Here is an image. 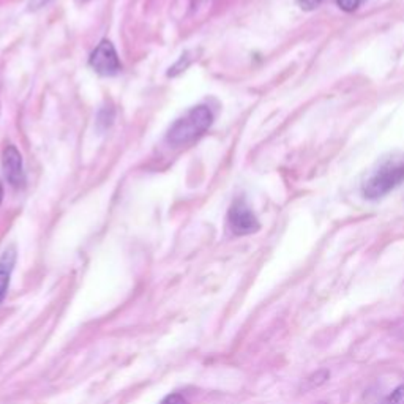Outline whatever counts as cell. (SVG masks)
Masks as SVG:
<instances>
[{
	"label": "cell",
	"mask_w": 404,
	"mask_h": 404,
	"mask_svg": "<svg viewBox=\"0 0 404 404\" xmlns=\"http://www.w3.org/2000/svg\"><path fill=\"white\" fill-rule=\"evenodd\" d=\"M15 262H16V249L10 247L8 249H5L2 258H0V304H2V300L6 296V291H8Z\"/></svg>",
	"instance_id": "obj_6"
},
{
	"label": "cell",
	"mask_w": 404,
	"mask_h": 404,
	"mask_svg": "<svg viewBox=\"0 0 404 404\" xmlns=\"http://www.w3.org/2000/svg\"><path fill=\"white\" fill-rule=\"evenodd\" d=\"M229 228L235 235H249L259 230V221L243 200L233 202L228 214Z\"/></svg>",
	"instance_id": "obj_3"
},
{
	"label": "cell",
	"mask_w": 404,
	"mask_h": 404,
	"mask_svg": "<svg viewBox=\"0 0 404 404\" xmlns=\"http://www.w3.org/2000/svg\"><path fill=\"white\" fill-rule=\"evenodd\" d=\"M2 169L4 176L11 187L19 188L24 183V169L22 157L15 145H6L2 155Z\"/></svg>",
	"instance_id": "obj_5"
},
{
	"label": "cell",
	"mask_w": 404,
	"mask_h": 404,
	"mask_svg": "<svg viewBox=\"0 0 404 404\" xmlns=\"http://www.w3.org/2000/svg\"><path fill=\"white\" fill-rule=\"evenodd\" d=\"M382 404H404V384L396 387L393 392L382 401Z\"/></svg>",
	"instance_id": "obj_8"
},
{
	"label": "cell",
	"mask_w": 404,
	"mask_h": 404,
	"mask_svg": "<svg viewBox=\"0 0 404 404\" xmlns=\"http://www.w3.org/2000/svg\"><path fill=\"white\" fill-rule=\"evenodd\" d=\"M162 404H187V403H185V398L182 395L172 393L169 396H166V398L162 401Z\"/></svg>",
	"instance_id": "obj_10"
},
{
	"label": "cell",
	"mask_w": 404,
	"mask_h": 404,
	"mask_svg": "<svg viewBox=\"0 0 404 404\" xmlns=\"http://www.w3.org/2000/svg\"><path fill=\"white\" fill-rule=\"evenodd\" d=\"M329 377H330V371H327V370L316 371V373L311 374V376L306 379L308 389H314V387L322 386V384H325L327 381H329Z\"/></svg>",
	"instance_id": "obj_7"
},
{
	"label": "cell",
	"mask_w": 404,
	"mask_h": 404,
	"mask_svg": "<svg viewBox=\"0 0 404 404\" xmlns=\"http://www.w3.org/2000/svg\"><path fill=\"white\" fill-rule=\"evenodd\" d=\"M404 182V162H389L382 164L363 185L367 200H379Z\"/></svg>",
	"instance_id": "obj_2"
},
{
	"label": "cell",
	"mask_w": 404,
	"mask_h": 404,
	"mask_svg": "<svg viewBox=\"0 0 404 404\" xmlns=\"http://www.w3.org/2000/svg\"><path fill=\"white\" fill-rule=\"evenodd\" d=\"M48 2H49V0H30V2H29V10H32V11L40 10V8H43V6L46 5Z\"/></svg>",
	"instance_id": "obj_11"
},
{
	"label": "cell",
	"mask_w": 404,
	"mask_h": 404,
	"mask_svg": "<svg viewBox=\"0 0 404 404\" xmlns=\"http://www.w3.org/2000/svg\"><path fill=\"white\" fill-rule=\"evenodd\" d=\"M362 2L363 0H338V5L344 11H354L362 5Z\"/></svg>",
	"instance_id": "obj_9"
},
{
	"label": "cell",
	"mask_w": 404,
	"mask_h": 404,
	"mask_svg": "<svg viewBox=\"0 0 404 404\" xmlns=\"http://www.w3.org/2000/svg\"><path fill=\"white\" fill-rule=\"evenodd\" d=\"M4 200V188H2V183H0V204H2Z\"/></svg>",
	"instance_id": "obj_12"
},
{
	"label": "cell",
	"mask_w": 404,
	"mask_h": 404,
	"mask_svg": "<svg viewBox=\"0 0 404 404\" xmlns=\"http://www.w3.org/2000/svg\"><path fill=\"white\" fill-rule=\"evenodd\" d=\"M214 124V114L207 106H195L171 125L166 141L174 147L195 143Z\"/></svg>",
	"instance_id": "obj_1"
},
{
	"label": "cell",
	"mask_w": 404,
	"mask_h": 404,
	"mask_svg": "<svg viewBox=\"0 0 404 404\" xmlns=\"http://www.w3.org/2000/svg\"><path fill=\"white\" fill-rule=\"evenodd\" d=\"M91 67L101 76H114L120 72L122 63L119 60L117 51L114 44L107 40H103L91 56Z\"/></svg>",
	"instance_id": "obj_4"
}]
</instances>
